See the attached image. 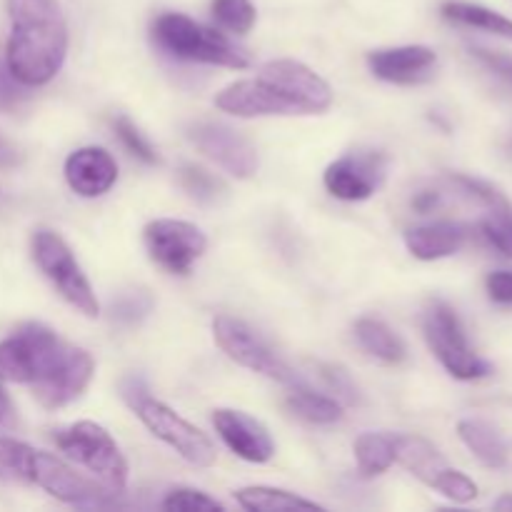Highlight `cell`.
<instances>
[{
  "label": "cell",
  "mask_w": 512,
  "mask_h": 512,
  "mask_svg": "<svg viewBox=\"0 0 512 512\" xmlns=\"http://www.w3.org/2000/svg\"><path fill=\"white\" fill-rule=\"evenodd\" d=\"M318 370H320V378L328 383L330 390H335L338 395H343L348 403H355V400H358V388L350 383V378L345 370L335 368V365H318Z\"/></svg>",
  "instance_id": "cell-35"
},
{
  "label": "cell",
  "mask_w": 512,
  "mask_h": 512,
  "mask_svg": "<svg viewBox=\"0 0 512 512\" xmlns=\"http://www.w3.org/2000/svg\"><path fill=\"white\" fill-rule=\"evenodd\" d=\"M148 310H150L148 295L133 293V295H125V298H120V303L115 305V318H118L120 323H138V320L143 318Z\"/></svg>",
  "instance_id": "cell-36"
},
{
  "label": "cell",
  "mask_w": 512,
  "mask_h": 512,
  "mask_svg": "<svg viewBox=\"0 0 512 512\" xmlns=\"http://www.w3.org/2000/svg\"><path fill=\"white\" fill-rule=\"evenodd\" d=\"M33 485H38L53 498L63 500V503L80 505V508L105 505L110 498L118 495L108 485L100 483L98 478H85L83 473L73 470L55 455L38 453V450H35L33 460Z\"/></svg>",
  "instance_id": "cell-10"
},
{
  "label": "cell",
  "mask_w": 512,
  "mask_h": 512,
  "mask_svg": "<svg viewBox=\"0 0 512 512\" xmlns=\"http://www.w3.org/2000/svg\"><path fill=\"white\" fill-rule=\"evenodd\" d=\"M368 63L380 80L395 85H418L433 78L438 55L428 45H403V48L375 50L370 53Z\"/></svg>",
  "instance_id": "cell-15"
},
{
  "label": "cell",
  "mask_w": 512,
  "mask_h": 512,
  "mask_svg": "<svg viewBox=\"0 0 512 512\" xmlns=\"http://www.w3.org/2000/svg\"><path fill=\"white\" fill-rule=\"evenodd\" d=\"M483 210L485 213L478 223L483 238L488 240L498 253L512 258V203L505 195H500L498 200L485 205Z\"/></svg>",
  "instance_id": "cell-25"
},
{
  "label": "cell",
  "mask_w": 512,
  "mask_h": 512,
  "mask_svg": "<svg viewBox=\"0 0 512 512\" xmlns=\"http://www.w3.org/2000/svg\"><path fill=\"white\" fill-rule=\"evenodd\" d=\"M195 148L235 178H250L258 170V153L248 138L223 123H195L188 128Z\"/></svg>",
  "instance_id": "cell-12"
},
{
  "label": "cell",
  "mask_w": 512,
  "mask_h": 512,
  "mask_svg": "<svg viewBox=\"0 0 512 512\" xmlns=\"http://www.w3.org/2000/svg\"><path fill=\"white\" fill-rule=\"evenodd\" d=\"M115 133H118V138L123 140V145L135 155V158H140L148 165L158 163V155H155L153 145L143 138V133H140V130L135 128V123H130L125 115H118V118H115Z\"/></svg>",
  "instance_id": "cell-31"
},
{
  "label": "cell",
  "mask_w": 512,
  "mask_h": 512,
  "mask_svg": "<svg viewBox=\"0 0 512 512\" xmlns=\"http://www.w3.org/2000/svg\"><path fill=\"white\" fill-rule=\"evenodd\" d=\"M160 508L168 512H223L225 510L215 498L190 488L170 490V493L165 495Z\"/></svg>",
  "instance_id": "cell-29"
},
{
  "label": "cell",
  "mask_w": 512,
  "mask_h": 512,
  "mask_svg": "<svg viewBox=\"0 0 512 512\" xmlns=\"http://www.w3.org/2000/svg\"><path fill=\"white\" fill-rule=\"evenodd\" d=\"M10 418H13V408H10L8 395H5L3 388H0V425L10 423Z\"/></svg>",
  "instance_id": "cell-39"
},
{
  "label": "cell",
  "mask_w": 512,
  "mask_h": 512,
  "mask_svg": "<svg viewBox=\"0 0 512 512\" xmlns=\"http://www.w3.org/2000/svg\"><path fill=\"white\" fill-rule=\"evenodd\" d=\"M465 238H468L465 225L450 223V220L405 230V245L418 260L448 258V255L458 253L463 248Z\"/></svg>",
  "instance_id": "cell-17"
},
{
  "label": "cell",
  "mask_w": 512,
  "mask_h": 512,
  "mask_svg": "<svg viewBox=\"0 0 512 512\" xmlns=\"http://www.w3.org/2000/svg\"><path fill=\"white\" fill-rule=\"evenodd\" d=\"M0 198H3V193H0Z\"/></svg>",
  "instance_id": "cell-41"
},
{
  "label": "cell",
  "mask_w": 512,
  "mask_h": 512,
  "mask_svg": "<svg viewBox=\"0 0 512 512\" xmlns=\"http://www.w3.org/2000/svg\"><path fill=\"white\" fill-rule=\"evenodd\" d=\"M213 425L223 443L248 463H268L275 455V443L268 428L248 413L220 408L213 413Z\"/></svg>",
  "instance_id": "cell-14"
},
{
  "label": "cell",
  "mask_w": 512,
  "mask_h": 512,
  "mask_svg": "<svg viewBox=\"0 0 512 512\" xmlns=\"http://www.w3.org/2000/svg\"><path fill=\"white\" fill-rule=\"evenodd\" d=\"M458 435L485 468H505V463H508V445L503 443V438H500V433L493 425L475 418L460 420Z\"/></svg>",
  "instance_id": "cell-19"
},
{
  "label": "cell",
  "mask_w": 512,
  "mask_h": 512,
  "mask_svg": "<svg viewBox=\"0 0 512 512\" xmlns=\"http://www.w3.org/2000/svg\"><path fill=\"white\" fill-rule=\"evenodd\" d=\"M355 338H358V343L363 345L373 358L383 360V363L395 365L405 360L403 340H400L388 325L380 323V320L375 318L358 320V323H355Z\"/></svg>",
  "instance_id": "cell-22"
},
{
  "label": "cell",
  "mask_w": 512,
  "mask_h": 512,
  "mask_svg": "<svg viewBox=\"0 0 512 512\" xmlns=\"http://www.w3.org/2000/svg\"><path fill=\"white\" fill-rule=\"evenodd\" d=\"M445 205H448V190L440 188L438 183H423L410 193V210L415 215H430Z\"/></svg>",
  "instance_id": "cell-32"
},
{
  "label": "cell",
  "mask_w": 512,
  "mask_h": 512,
  "mask_svg": "<svg viewBox=\"0 0 512 512\" xmlns=\"http://www.w3.org/2000/svg\"><path fill=\"white\" fill-rule=\"evenodd\" d=\"M355 460H358V470L363 478H375L390 470L395 463V445L390 435L380 433H363L353 445Z\"/></svg>",
  "instance_id": "cell-24"
},
{
  "label": "cell",
  "mask_w": 512,
  "mask_h": 512,
  "mask_svg": "<svg viewBox=\"0 0 512 512\" xmlns=\"http://www.w3.org/2000/svg\"><path fill=\"white\" fill-rule=\"evenodd\" d=\"M290 413H295L298 418L308 420L313 425H330L338 423L343 418V405L338 400L328 398V395H320L315 390H310L308 385H300V388H290L288 400H285Z\"/></svg>",
  "instance_id": "cell-23"
},
{
  "label": "cell",
  "mask_w": 512,
  "mask_h": 512,
  "mask_svg": "<svg viewBox=\"0 0 512 512\" xmlns=\"http://www.w3.org/2000/svg\"><path fill=\"white\" fill-rule=\"evenodd\" d=\"M490 300L500 305H512V270H495L485 280Z\"/></svg>",
  "instance_id": "cell-37"
},
{
  "label": "cell",
  "mask_w": 512,
  "mask_h": 512,
  "mask_svg": "<svg viewBox=\"0 0 512 512\" xmlns=\"http://www.w3.org/2000/svg\"><path fill=\"white\" fill-rule=\"evenodd\" d=\"M5 63L25 88L50 83L68 53V25L55 0H8Z\"/></svg>",
  "instance_id": "cell-3"
},
{
  "label": "cell",
  "mask_w": 512,
  "mask_h": 512,
  "mask_svg": "<svg viewBox=\"0 0 512 512\" xmlns=\"http://www.w3.org/2000/svg\"><path fill=\"white\" fill-rule=\"evenodd\" d=\"M333 103V90L318 73L298 60H270L250 80L220 90L215 105L238 118L255 115L323 113Z\"/></svg>",
  "instance_id": "cell-2"
},
{
  "label": "cell",
  "mask_w": 512,
  "mask_h": 512,
  "mask_svg": "<svg viewBox=\"0 0 512 512\" xmlns=\"http://www.w3.org/2000/svg\"><path fill=\"white\" fill-rule=\"evenodd\" d=\"M433 490H438L440 495H445L453 503H473L478 498V485L468 478L460 470L448 468L443 475L438 478V483L433 485Z\"/></svg>",
  "instance_id": "cell-30"
},
{
  "label": "cell",
  "mask_w": 512,
  "mask_h": 512,
  "mask_svg": "<svg viewBox=\"0 0 512 512\" xmlns=\"http://www.w3.org/2000/svg\"><path fill=\"white\" fill-rule=\"evenodd\" d=\"M18 163H20L18 148H13L8 140L0 138V168H10V165H18Z\"/></svg>",
  "instance_id": "cell-38"
},
{
  "label": "cell",
  "mask_w": 512,
  "mask_h": 512,
  "mask_svg": "<svg viewBox=\"0 0 512 512\" xmlns=\"http://www.w3.org/2000/svg\"><path fill=\"white\" fill-rule=\"evenodd\" d=\"M153 40L180 60L193 63L225 65V68L243 70L250 65V55L235 43H230L223 33L208 25L195 23L183 13H163L153 23Z\"/></svg>",
  "instance_id": "cell-4"
},
{
  "label": "cell",
  "mask_w": 512,
  "mask_h": 512,
  "mask_svg": "<svg viewBox=\"0 0 512 512\" xmlns=\"http://www.w3.org/2000/svg\"><path fill=\"white\" fill-rule=\"evenodd\" d=\"M388 170V158L378 150L368 153H348L328 165L325 170V188L340 200H365L380 188Z\"/></svg>",
  "instance_id": "cell-13"
},
{
  "label": "cell",
  "mask_w": 512,
  "mask_h": 512,
  "mask_svg": "<svg viewBox=\"0 0 512 512\" xmlns=\"http://www.w3.org/2000/svg\"><path fill=\"white\" fill-rule=\"evenodd\" d=\"M93 358L83 348L63 343L50 328L28 323L0 343V383L33 385L45 408L73 403L90 385Z\"/></svg>",
  "instance_id": "cell-1"
},
{
  "label": "cell",
  "mask_w": 512,
  "mask_h": 512,
  "mask_svg": "<svg viewBox=\"0 0 512 512\" xmlns=\"http://www.w3.org/2000/svg\"><path fill=\"white\" fill-rule=\"evenodd\" d=\"M495 510H505V512H512V495H503V498L498 500V503L493 505Z\"/></svg>",
  "instance_id": "cell-40"
},
{
  "label": "cell",
  "mask_w": 512,
  "mask_h": 512,
  "mask_svg": "<svg viewBox=\"0 0 512 512\" xmlns=\"http://www.w3.org/2000/svg\"><path fill=\"white\" fill-rule=\"evenodd\" d=\"M33 258L38 268L43 270L45 278L58 288V293L73 308H78L88 318H95L100 313V305L95 300L88 278H85L78 260H75V255L70 253V248L60 235L50 233V230H38L33 235Z\"/></svg>",
  "instance_id": "cell-7"
},
{
  "label": "cell",
  "mask_w": 512,
  "mask_h": 512,
  "mask_svg": "<svg viewBox=\"0 0 512 512\" xmlns=\"http://www.w3.org/2000/svg\"><path fill=\"white\" fill-rule=\"evenodd\" d=\"M423 328L430 350H433L435 358L443 363V368L448 370L453 378L478 380L490 375L493 368H490V363H485V360L475 353L473 345L468 343L463 323H460L458 313H455L448 303L433 300V303L428 305V310H425Z\"/></svg>",
  "instance_id": "cell-6"
},
{
  "label": "cell",
  "mask_w": 512,
  "mask_h": 512,
  "mask_svg": "<svg viewBox=\"0 0 512 512\" xmlns=\"http://www.w3.org/2000/svg\"><path fill=\"white\" fill-rule=\"evenodd\" d=\"M28 93L20 80L13 78L8 63L0 60V110H18L25 103Z\"/></svg>",
  "instance_id": "cell-33"
},
{
  "label": "cell",
  "mask_w": 512,
  "mask_h": 512,
  "mask_svg": "<svg viewBox=\"0 0 512 512\" xmlns=\"http://www.w3.org/2000/svg\"><path fill=\"white\" fill-rule=\"evenodd\" d=\"M213 335L220 350L230 360L243 365V368L255 370V373L265 375V378L275 380V383L285 385V388H300V385H305V380L288 363H283L243 320H235L230 315H218L213 320Z\"/></svg>",
  "instance_id": "cell-8"
},
{
  "label": "cell",
  "mask_w": 512,
  "mask_h": 512,
  "mask_svg": "<svg viewBox=\"0 0 512 512\" xmlns=\"http://www.w3.org/2000/svg\"><path fill=\"white\" fill-rule=\"evenodd\" d=\"M133 410L143 420L145 428L155 438L163 440L165 445H170L185 463L195 465V468H210V465H215L218 453H215V445L210 443L208 435L195 428V425H190L188 420L180 418L168 405L145 395V398H140L133 405Z\"/></svg>",
  "instance_id": "cell-9"
},
{
  "label": "cell",
  "mask_w": 512,
  "mask_h": 512,
  "mask_svg": "<svg viewBox=\"0 0 512 512\" xmlns=\"http://www.w3.org/2000/svg\"><path fill=\"white\" fill-rule=\"evenodd\" d=\"M213 18L230 33L245 35L255 25V5L250 0H213Z\"/></svg>",
  "instance_id": "cell-27"
},
{
  "label": "cell",
  "mask_w": 512,
  "mask_h": 512,
  "mask_svg": "<svg viewBox=\"0 0 512 512\" xmlns=\"http://www.w3.org/2000/svg\"><path fill=\"white\" fill-rule=\"evenodd\" d=\"M53 438L55 445L70 460L83 465L88 473H93V478L108 485L113 493H123L125 483H128V463H125L123 453L103 425L83 420V423L58 430Z\"/></svg>",
  "instance_id": "cell-5"
},
{
  "label": "cell",
  "mask_w": 512,
  "mask_h": 512,
  "mask_svg": "<svg viewBox=\"0 0 512 512\" xmlns=\"http://www.w3.org/2000/svg\"><path fill=\"white\" fill-rule=\"evenodd\" d=\"M473 55L485 65L488 70H493L495 75L505 80V83L512 85V55L508 53H500V50H490V48H480L475 45Z\"/></svg>",
  "instance_id": "cell-34"
},
{
  "label": "cell",
  "mask_w": 512,
  "mask_h": 512,
  "mask_svg": "<svg viewBox=\"0 0 512 512\" xmlns=\"http://www.w3.org/2000/svg\"><path fill=\"white\" fill-rule=\"evenodd\" d=\"M180 185L193 195L200 203H213L220 193H223V183L215 178L213 173H208L205 168L198 165H183L180 168Z\"/></svg>",
  "instance_id": "cell-28"
},
{
  "label": "cell",
  "mask_w": 512,
  "mask_h": 512,
  "mask_svg": "<svg viewBox=\"0 0 512 512\" xmlns=\"http://www.w3.org/2000/svg\"><path fill=\"white\" fill-rule=\"evenodd\" d=\"M440 10H443V18L450 20V23L465 25V28H478L485 30V33H493L500 35V38L512 40V20L495 13V10L485 8V5L450 0V3H445Z\"/></svg>",
  "instance_id": "cell-21"
},
{
  "label": "cell",
  "mask_w": 512,
  "mask_h": 512,
  "mask_svg": "<svg viewBox=\"0 0 512 512\" xmlns=\"http://www.w3.org/2000/svg\"><path fill=\"white\" fill-rule=\"evenodd\" d=\"M235 500L250 512H295V510H308V512H323V505L313 503V500H305L300 495L288 493V490L278 488H263V485H255V488H243L235 493Z\"/></svg>",
  "instance_id": "cell-20"
},
{
  "label": "cell",
  "mask_w": 512,
  "mask_h": 512,
  "mask_svg": "<svg viewBox=\"0 0 512 512\" xmlns=\"http://www.w3.org/2000/svg\"><path fill=\"white\" fill-rule=\"evenodd\" d=\"M35 450L13 438H0V480L33 485Z\"/></svg>",
  "instance_id": "cell-26"
},
{
  "label": "cell",
  "mask_w": 512,
  "mask_h": 512,
  "mask_svg": "<svg viewBox=\"0 0 512 512\" xmlns=\"http://www.w3.org/2000/svg\"><path fill=\"white\" fill-rule=\"evenodd\" d=\"M395 445V460H398L403 468H408L410 473L418 480H423L425 485L433 488L438 483L440 475L450 468L445 463L443 455L438 453L433 443H428L425 438H418V435H398L393 438Z\"/></svg>",
  "instance_id": "cell-18"
},
{
  "label": "cell",
  "mask_w": 512,
  "mask_h": 512,
  "mask_svg": "<svg viewBox=\"0 0 512 512\" xmlns=\"http://www.w3.org/2000/svg\"><path fill=\"white\" fill-rule=\"evenodd\" d=\"M145 245L148 253L160 268L168 273L185 275L193 268L195 260L205 253L208 240L203 230L185 220H153L145 228Z\"/></svg>",
  "instance_id": "cell-11"
},
{
  "label": "cell",
  "mask_w": 512,
  "mask_h": 512,
  "mask_svg": "<svg viewBox=\"0 0 512 512\" xmlns=\"http://www.w3.org/2000/svg\"><path fill=\"white\" fill-rule=\"evenodd\" d=\"M65 180L83 198L108 193L118 180V165L103 148H80L65 160Z\"/></svg>",
  "instance_id": "cell-16"
}]
</instances>
